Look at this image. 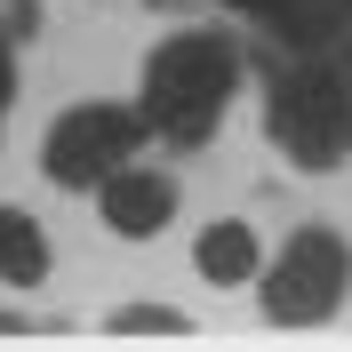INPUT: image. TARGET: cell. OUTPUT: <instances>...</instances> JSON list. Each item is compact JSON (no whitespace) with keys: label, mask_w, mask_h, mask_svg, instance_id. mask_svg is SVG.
I'll list each match as a JSON object with an SVG mask.
<instances>
[{"label":"cell","mask_w":352,"mask_h":352,"mask_svg":"<svg viewBox=\"0 0 352 352\" xmlns=\"http://www.w3.org/2000/svg\"><path fill=\"white\" fill-rule=\"evenodd\" d=\"M264 120H272V144L296 168H336L352 144V56H336V41L296 48V65L264 96Z\"/></svg>","instance_id":"cell-1"},{"label":"cell","mask_w":352,"mask_h":352,"mask_svg":"<svg viewBox=\"0 0 352 352\" xmlns=\"http://www.w3.org/2000/svg\"><path fill=\"white\" fill-rule=\"evenodd\" d=\"M232 80H241L232 41H217V32H184V41H168L153 65H144V129H160L168 144H200V136L224 120Z\"/></svg>","instance_id":"cell-2"},{"label":"cell","mask_w":352,"mask_h":352,"mask_svg":"<svg viewBox=\"0 0 352 352\" xmlns=\"http://www.w3.org/2000/svg\"><path fill=\"white\" fill-rule=\"evenodd\" d=\"M352 288V248L336 232H296L272 264V288H264V312L280 320V329H312V320H329L344 305Z\"/></svg>","instance_id":"cell-3"},{"label":"cell","mask_w":352,"mask_h":352,"mask_svg":"<svg viewBox=\"0 0 352 352\" xmlns=\"http://www.w3.org/2000/svg\"><path fill=\"white\" fill-rule=\"evenodd\" d=\"M136 136H144V112H120V104H80L48 129V176L56 184H104L120 160H136Z\"/></svg>","instance_id":"cell-4"},{"label":"cell","mask_w":352,"mask_h":352,"mask_svg":"<svg viewBox=\"0 0 352 352\" xmlns=\"http://www.w3.org/2000/svg\"><path fill=\"white\" fill-rule=\"evenodd\" d=\"M168 217H176V184L168 176H153V168H112L104 176V224L120 241H153Z\"/></svg>","instance_id":"cell-5"},{"label":"cell","mask_w":352,"mask_h":352,"mask_svg":"<svg viewBox=\"0 0 352 352\" xmlns=\"http://www.w3.org/2000/svg\"><path fill=\"white\" fill-rule=\"evenodd\" d=\"M241 16H256L272 41H288V48H329L336 41V24H344V8L336 0H232Z\"/></svg>","instance_id":"cell-6"},{"label":"cell","mask_w":352,"mask_h":352,"mask_svg":"<svg viewBox=\"0 0 352 352\" xmlns=\"http://www.w3.org/2000/svg\"><path fill=\"white\" fill-rule=\"evenodd\" d=\"M48 272V241H41V224L24 217V208H0V280L8 288H32Z\"/></svg>","instance_id":"cell-7"},{"label":"cell","mask_w":352,"mask_h":352,"mask_svg":"<svg viewBox=\"0 0 352 352\" xmlns=\"http://www.w3.org/2000/svg\"><path fill=\"white\" fill-rule=\"evenodd\" d=\"M192 264L200 272H208V280H248V272H256V232H248V224H208V232H200V248H192Z\"/></svg>","instance_id":"cell-8"},{"label":"cell","mask_w":352,"mask_h":352,"mask_svg":"<svg viewBox=\"0 0 352 352\" xmlns=\"http://www.w3.org/2000/svg\"><path fill=\"white\" fill-rule=\"evenodd\" d=\"M112 329L120 336H184V320L168 305H129V312H112Z\"/></svg>","instance_id":"cell-9"},{"label":"cell","mask_w":352,"mask_h":352,"mask_svg":"<svg viewBox=\"0 0 352 352\" xmlns=\"http://www.w3.org/2000/svg\"><path fill=\"white\" fill-rule=\"evenodd\" d=\"M16 96V56H8V41H0V104Z\"/></svg>","instance_id":"cell-10"},{"label":"cell","mask_w":352,"mask_h":352,"mask_svg":"<svg viewBox=\"0 0 352 352\" xmlns=\"http://www.w3.org/2000/svg\"><path fill=\"white\" fill-rule=\"evenodd\" d=\"M336 8H344V24H352V0H336Z\"/></svg>","instance_id":"cell-11"}]
</instances>
